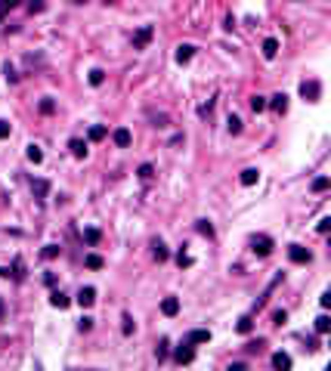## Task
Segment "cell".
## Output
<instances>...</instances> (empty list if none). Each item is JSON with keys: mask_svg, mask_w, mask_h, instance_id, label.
<instances>
[{"mask_svg": "<svg viewBox=\"0 0 331 371\" xmlns=\"http://www.w3.org/2000/svg\"><path fill=\"white\" fill-rule=\"evenodd\" d=\"M103 81H105V71H103V68H93V71H90V84H93V87H99Z\"/></svg>", "mask_w": 331, "mask_h": 371, "instance_id": "obj_27", "label": "cell"}, {"mask_svg": "<svg viewBox=\"0 0 331 371\" xmlns=\"http://www.w3.org/2000/svg\"><path fill=\"white\" fill-rule=\"evenodd\" d=\"M328 189V176H319L316 183H313V192H325Z\"/></svg>", "mask_w": 331, "mask_h": 371, "instance_id": "obj_33", "label": "cell"}, {"mask_svg": "<svg viewBox=\"0 0 331 371\" xmlns=\"http://www.w3.org/2000/svg\"><path fill=\"white\" fill-rule=\"evenodd\" d=\"M161 313H164V316H176V313H180V300H176V297H164V300H161Z\"/></svg>", "mask_w": 331, "mask_h": 371, "instance_id": "obj_9", "label": "cell"}, {"mask_svg": "<svg viewBox=\"0 0 331 371\" xmlns=\"http://www.w3.org/2000/svg\"><path fill=\"white\" fill-rule=\"evenodd\" d=\"M53 257H59V248H56V244H47V248H44V260H53Z\"/></svg>", "mask_w": 331, "mask_h": 371, "instance_id": "obj_35", "label": "cell"}, {"mask_svg": "<svg viewBox=\"0 0 331 371\" xmlns=\"http://www.w3.org/2000/svg\"><path fill=\"white\" fill-rule=\"evenodd\" d=\"M10 275L16 278V282H22V278H25V263H22V260H16V263H13V272Z\"/></svg>", "mask_w": 331, "mask_h": 371, "instance_id": "obj_26", "label": "cell"}, {"mask_svg": "<svg viewBox=\"0 0 331 371\" xmlns=\"http://www.w3.org/2000/svg\"><path fill=\"white\" fill-rule=\"evenodd\" d=\"M69 149H71V155H74V158H84V155H87V142H84V139H71V142H69Z\"/></svg>", "mask_w": 331, "mask_h": 371, "instance_id": "obj_16", "label": "cell"}, {"mask_svg": "<svg viewBox=\"0 0 331 371\" xmlns=\"http://www.w3.org/2000/svg\"><path fill=\"white\" fill-rule=\"evenodd\" d=\"M266 105H273V112L285 115V112H288V96H285V93H279V96H273V99H269Z\"/></svg>", "mask_w": 331, "mask_h": 371, "instance_id": "obj_10", "label": "cell"}, {"mask_svg": "<svg viewBox=\"0 0 331 371\" xmlns=\"http://www.w3.org/2000/svg\"><path fill=\"white\" fill-rule=\"evenodd\" d=\"M78 303L81 306H93V303H96V288H81L78 291Z\"/></svg>", "mask_w": 331, "mask_h": 371, "instance_id": "obj_8", "label": "cell"}, {"mask_svg": "<svg viewBox=\"0 0 331 371\" xmlns=\"http://www.w3.org/2000/svg\"><path fill=\"white\" fill-rule=\"evenodd\" d=\"M167 347H171V343H167V340H161V343H158V350H155L158 362H164V359H167Z\"/></svg>", "mask_w": 331, "mask_h": 371, "instance_id": "obj_32", "label": "cell"}, {"mask_svg": "<svg viewBox=\"0 0 331 371\" xmlns=\"http://www.w3.org/2000/svg\"><path fill=\"white\" fill-rule=\"evenodd\" d=\"M208 340H210V331H205V328H195V331L186 334V343H192V347L195 343H208Z\"/></svg>", "mask_w": 331, "mask_h": 371, "instance_id": "obj_6", "label": "cell"}, {"mask_svg": "<svg viewBox=\"0 0 331 371\" xmlns=\"http://www.w3.org/2000/svg\"><path fill=\"white\" fill-rule=\"evenodd\" d=\"M300 96L310 99V102H319V96H322L319 81H303V84H300Z\"/></svg>", "mask_w": 331, "mask_h": 371, "instance_id": "obj_3", "label": "cell"}, {"mask_svg": "<svg viewBox=\"0 0 331 371\" xmlns=\"http://www.w3.org/2000/svg\"><path fill=\"white\" fill-rule=\"evenodd\" d=\"M112 139H115V146H121V149H127L133 142V136H130V130L127 127H118L115 133H112Z\"/></svg>", "mask_w": 331, "mask_h": 371, "instance_id": "obj_7", "label": "cell"}, {"mask_svg": "<svg viewBox=\"0 0 331 371\" xmlns=\"http://www.w3.org/2000/svg\"><path fill=\"white\" fill-rule=\"evenodd\" d=\"M105 3H115V0H105Z\"/></svg>", "mask_w": 331, "mask_h": 371, "instance_id": "obj_45", "label": "cell"}, {"mask_svg": "<svg viewBox=\"0 0 331 371\" xmlns=\"http://www.w3.org/2000/svg\"><path fill=\"white\" fill-rule=\"evenodd\" d=\"M19 3H22V0H0V19H6V13L16 10Z\"/></svg>", "mask_w": 331, "mask_h": 371, "instance_id": "obj_21", "label": "cell"}, {"mask_svg": "<svg viewBox=\"0 0 331 371\" xmlns=\"http://www.w3.org/2000/svg\"><path fill=\"white\" fill-rule=\"evenodd\" d=\"M105 133H108L105 127H90V139H93V142H99V139H105Z\"/></svg>", "mask_w": 331, "mask_h": 371, "instance_id": "obj_30", "label": "cell"}, {"mask_svg": "<svg viewBox=\"0 0 331 371\" xmlns=\"http://www.w3.org/2000/svg\"><path fill=\"white\" fill-rule=\"evenodd\" d=\"M288 257H291V263H310L313 260V254L307 248H300V244H291V248H288Z\"/></svg>", "mask_w": 331, "mask_h": 371, "instance_id": "obj_4", "label": "cell"}, {"mask_svg": "<svg viewBox=\"0 0 331 371\" xmlns=\"http://www.w3.org/2000/svg\"><path fill=\"white\" fill-rule=\"evenodd\" d=\"M28 10H31V13H44V10H47V3H44V0H31V3H28Z\"/></svg>", "mask_w": 331, "mask_h": 371, "instance_id": "obj_36", "label": "cell"}, {"mask_svg": "<svg viewBox=\"0 0 331 371\" xmlns=\"http://www.w3.org/2000/svg\"><path fill=\"white\" fill-rule=\"evenodd\" d=\"M276 53H279V40H276V37H266V40H263V56H266V59H276Z\"/></svg>", "mask_w": 331, "mask_h": 371, "instance_id": "obj_14", "label": "cell"}, {"mask_svg": "<svg viewBox=\"0 0 331 371\" xmlns=\"http://www.w3.org/2000/svg\"><path fill=\"white\" fill-rule=\"evenodd\" d=\"M152 254H155L158 263H164V260L171 257V251H167V244H164V241H155V244H152Z\"/></svg>", "mask_w": 331, "mask_h": 371, "instance_id": "obj_13", "label": "cell"}, {"mask_svg": "<svg viewBox=\"0 0 331 371\" xmlns=\"http://www.w3.org/2000/svg\"><path fill=\"white\" fill-rule=\"evenodd\" d=\"M198 232H201V235H208V238H214V226H210L208 220H198Z\"/></svg>", "mask_w": 331, "mask_h": 371, "instance_id": "obj_28", "label": "cell"}, {"mask_svg": "<svg viewBox=\"0 0 331 371\" xmlns=\"http://www.w3.org/2000/svg\"><path fill=\"white\" fill-rule=\"evenodd\" d=\"M239 180H242V186H254V183L260 180V173L254 170V167H248V170H242V176H239Z\"/></svg>", "mask_w": 331, "mask_h": 371, "instance_id": "obj_17", "label": "cell"}, {"mask_svg": "<svg viewBox=\"0 0 331 371\" xmlns=\"http://www.w3.org/2000/svg\"><path fill=\"white\" fill-rule=\"evenodd\" d=\"M139 180H152V176H155V170H152V164H139Z\"/></svg>", "mask_w": 331, "mask_h": 371, "instance_id": "obj_29", "label": "cell"}, {"mask_svg": "<svg viewBox=\"0 0 331 371\" xmlns=\"http://www.w3.org/2000/svg\"><path fill=\"white\" fill-rule=\"evenodd\" d=\"M174 359L180 362V365H189V362L195 359V350H192V343H183V347H176V353H174Z\"/></svg>", "mask_w": 331, "mask_h": 371, "instance_id": "obj_5", "label": "cell"}, {"mask_svg": "<svg viewBox=\"0 0 331 371\" xmlns=\"http://www.w3.org/2000/svg\"><path fill=\"white\" fill-rule=\"evenodd\" d=\"M152 121H155V127H167V115H152Z\"/></svg>", "mask_w": 331, "mask_h": 371, "instance_id": "obj_40", "label": "cell"}, {"mask_svg": "<svg viewBox=\"0 0 331 371\" xmlns=\"http://www.w3.org/2000/svg\"><path fill=\"white\" fill-rule=\"evenodd\" d=\"M31 192H35L37 198H47V192H50V183H47V180H31Z\"/></svg>", "mask_w": 331, "mask_h": 371, "instance_id": "obj_15", "label": "cell"}, {"mask_svg": "<svg viewBox=\"0 0 331 371\" xmlns=\"http://www.w3.org/2000/svg\"><path fill=\"white\" fill-rule=\"evenodd\" d=\"M6 136H10V124L0 121V139H6Z\"/></svg>", "mask_w": 331, "mask_h": 371, "instance_id": "obj_44", "label": "cell"}, {"mask_svg": "<svg viewBox=\"0 0 331 371\" xmlns=\"http://www.w3.org/2000/svg\"><path fill=\"white\" fill-rule=\"evenodd\" d=\"M40 112H44V115H53V112H56L53 99H44V102H40Z\"/></svg>", "mask_w": 331, "mask_h": 371, "instance_id": "obj_37", "label": "cell"}, {"mask_svg": "<svg viewBox=\"0 0 331 371\" xmlns=\"http://www.w3.org/2000/svg\"><path fill=\"white\" fill-rule=\"evenodd\" d=\"M99 238H103V232H99V229H84V241H87V244H99Z\"/></svg>", "mask_w": 331, "mask_h": 371, "instance_id": "obj_22", "label": "cell"}, {"mask_svg": "<svg viewBox=\"0 0 331 371\" xmlns=\"http://www.w3.org/2000/svg\"><path fill=\"white\" fill-rule=\"evenodd\" d=\"M84 263H87V269H103V257H99V254H87V257H84Z\"/></svg>", "mask_w": 331, "mask_h": 371, "instance_id": "obj_23", "label": "cell"}, {"mask_svg": "<svg viewBox=\"0 0 331 371\" xmlns=\"http://www.w3.org/2000/svg\"><path fill=\"white\" fill-rule=\"evenodd\" d=\"M316 229H319L322 235H325V232L331 229V220H328V217H325V220H319V226H316Z\"/></svg>", "mask_w": 331, "mask_h": 371, "instance_id": "obj_42", "label": "cell"}, {"mask_svg": "<svg viewBox=\"0 0 331 371\" xmlns=\"http://www.w3.org/2000/svg\"><path fill=\"white\" fill-rule=\"evenodd\" d=\"M251 108H254V112H263V108H266V99H263V96H251Z\"/></svg>", "mask_w": 331, "mask_h": 371, "instance_id": "obj_31", "label": "cell"}, {"mask_svg": "<svg viewBox=\"0 0 331 371\" xmlns=\"http://www.w3.org/2000/svg\"><path fill=\"white\" fill-rule=\"evenodd\" d=\"M285 319H288V313H285V309H279V313L273 316V322H276V325H285Z\"/></svg>", "mask_w": 331, "mask_h": 371, "instance_id": "obj_41", "label": "cell"}, {"mask_svg": "<svg viewBox=\"0 0 331 371\" xmlns=\"http://www.w3.org/2000/svg\"><path fill=\"white\" fill-rule=\"evenodd\" d=\"M263 350V340H251L248 343V353H260Z\"/></svg>", "mask_w": 331, "mask_h": 371, "instance_id": "obj_43", "label": "cell"}, {"mask_svg": "<svg viewBox=\"0 0 331 371\" xmlns=\"http://www.w3.org/2000/svg\"><path fill=\"white\" fill-rule=\"evenodd\" d=\"M192 56H195V47H192V44H180V47H176V62H180V65L189 62Z\"/></svg>", "mask_w": 331, "mask_h": 371, "instance_id": "obj_11", "label": "cell"}, {"mask_svg": "<svg viewBox=\"0 0 331 371\" xmlns=\"http://www.w3.org/2000/svg\"><path fill=\"white\" fill-rule=\"evenodd\" d=\"M273 368L288 371V368H291V356H288V353H276V356H273Z\"/></svg>", "mask_w": 331, "mask_h": 371, "instance_id": "obj_12", "label": "cell"}, {"mask_svg": "<svg viewBox=\"0 0 331 371\" xmlns=\"http://www.w3.org/2000/svg\"><path fill=\"white\" fill-rule=\"evenodd\" d=\"M226 127H229V133H242V118H239V115H229Z\"/></svg>", "mask_w": 331, "mask_h": 371, "instance_id": "obj_24", "label": "cell"}, {"mask_svg": "<svg viewBox=\"0 0 331 371\" xmlns=\"http://www.w3.org/2000/svg\"><path fill=\"white\" fill-rule=\"evenodd\" d=\"M331 331V319L328 316H319L316 319V334H328Z\"/></svg>", "mask_w": 331, "mask_h": 371, "instance_id": "obj_20", "label": "cell"}, {"mask_svg": "<svg viewBox=\"0 0 331 371\" xmlns=\"http://www.w3.org/2000/svg\"><path fill=\"white\" fill-rule=\"evenodd\" d=\"M78 328H81V331H90V328H93V319H90V316H84L81 322H78Z\"/></svg>", "mask_w": 331, "mask_h": 371, "instance_id": "obj_39", "label": "cell"}, {"mask_svg": "<svg viewBox=\"0 0 331 371\" xmlns=\"http://www.w3.org/2000/svg\"><path fill=\"white\" fill-rule=\"evenodd\" d=\"M121 322H124V325H121V331H124L127 337H130V334H133V319H130V316H124Z\"/></svg>", "mask_w": 331, "mask_h": 371, "instance_id": "obj_34", "label": "cell"}, {"mask_svg": "<svg viewBox=\"0 0 331 371\" xmlns=\"http://www.w3.org/2000/svg\"><path fill=\"white\" fill-rule=\"evenodd\" d=\"M176 263H180V266H192V257H189V254H183V251H180V254H176Z\"/></svg>", "mask_w": 331, "mask_h": 371, "instance_id": "obj_38", "label": "cell"}, {"mask_svg": "<svg viewBox=\"0 0 331 371\" xmlns=\"http://www.w3.org/2000/svg\"><path fill=\"white\" fill-rule=\"evenodd\" d=\"M50 303H53V306H56V309H65V306H69V303H71V300H69V297H65V294H62V291H53V297H50Z\"/></svg>", "mask_w": 331, "mask_h": 371, "instance_id": "obj_18", "label": "cell"}, {"mask_svg": "<svg viewBox=\"0 0 331 371\" xmlns=\"http://www.w3.org/2000/svg\"><path fill=\"white\" fill-rule=\"evenodd\" d=\"M28 161H35V164L44 161V152H40V146H28Z\"/></svg>", "mask_w": 331, "mask_h": 371, "instance_id": "obj_25", "label": "cell"}, {"mask_svg": "<svg viewBox=\"0 0 331 371\" xmlns=\"http://www.w3.org/2000/svg\"><path fill=\"white\" fill-rule=\"evenodd\" d=\"M152 34H155V28H152V25H142L137 34H133V50H146L149 40H152Z\"/></svg>", "mask_w": 331, "mask_h": 371, "instance_id": "obj_2", "label": "cell"}, {"mask_svg": "<svg viewBox=\"0 0 331 371\" xmlns=\"http://www.w3.org/2000/svg\"><path fill=\"white\" fill-rule=\"evenodd\" d=\"M251 248H254V254H257V257H269L276 244H273V238H269V235H257V238L251 241Z\"/></svg>", "mask_w": 331, "mask_h": 371, "instance_id": "obj_1", "label": "cell"}, {"mask_svg": "<svg viewBox=\"0 0 331 371\" xmlns=\"http://www.w3.org/2000/svg\"><path fill=\"white\" fill-rule=\"evenodd\" d=\"M235 328H239V334H251V328H254V319H251V316H242V319H239V325H235Z\"/></svg>", "mask_w": 331, "mask_h": 371, "instance_id": "obj_19", "label": "cell"}]
</instances>
